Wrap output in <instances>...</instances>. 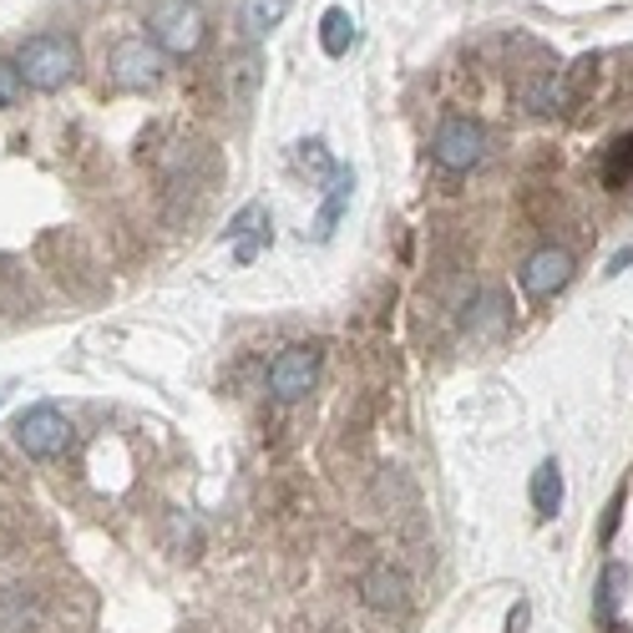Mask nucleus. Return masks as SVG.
<instances>
[{"mask_svg":"<svg viewBox=\"0 0 633 633\" xmlns=\"http://www.w3.org/2000/svg\"><path fill=\"white\" fill-rule=\"evenodd\" d=\"M82 66V51H76L72 36H57V30H41V36H26L21 51H15V72L30 91H61Z\"/></svg>","mask_w":633,"mask_h":633,"instance_id":"f257e3e1","label":"nucleus"},{"mask_svg":"<svg viewBox=\"0 0 633 633\" xmlns=\"http://www.w3.org/2000/svg\"><path fill=\"white\" fill-rule=\"evenodd\" d=\"M148 26H152V41H158L162 57H193L208 41V21L193 0H158Z\"/></svg>","mask_w":633,"mask_h":633,"instance_id":"f03ea898","label":"nucleus"},{"mask_svg":"<svg viewBox=\"0 0 633 633\" xmlns=\"http://www.w3.org/2000/svg\"><path fill=\"white\" fill-rule=\"evenodd\" d=\"M107 66H112V82L127 91H148L162 82V51L148 36H122V41L107 51Z\"/></svg>","mask_w":633,"mask_h":633,"instance_id":"7ed1b4c3","label":"nucleus"},{"mask_svg":"<svg viewBox=\"0 0 633 633\" xmlns=\"http://www.w3.org/2000/svg\"><path fill=\"white\" fill-rule=\"evenodd\" d=\"M431 158L442 162L446 173H472L476 162L486 158V127L472 117H446L442 127H436Z\"/></svg>","mask_w":633,"mask_h":633,"instance_id":"20e7f679","label":"nucleus"},{"mask_svg":"<svg viewBox=\"0 0 633 633\" xmlns=\"http://www.w3.org/2000/svg\"><path fill=\"white\" fill-rule=\"evenodd\" d=\"M72 442V426H66V415L57 406H30V411L15 415V446L36 461H51L66 451Z\"/></svg>","mask_w":633,"mask_h":633,"instance_id":"39448f33","label":"nucleus"},{"mask_svg":"<svg viewBox=\"0 0 633 633\" xmlns=\"http://www.w3.org/2000/svg\"><path fill=\"white\" fill-rule=\"evenodd\" d=\"M320 381V350L314 345H289L280 350V360L269 365V390L274 400H305Z\"/></svg>","mask_w":633,"mask_h":633,"instance_id":"423d86ee","label":"nucleus"},{"mask_svg":"<svg viewBox=\"0 0 633 633\" xmlns=\"http://www.w3.org/2000/svg\"><path fill=\"white\" fill-rule=\"evenodd\" d=\"M573 253L558 249V244H547V249H537L522 264V289H528V299H553L562 295L568 284H573Z\"/></svg>","mask_w":633,"mask_h":633,"instance_id":"0eeeda50","label":"nucleus"},{"mask_svg":"<svg viewBox=\"0 0 633 633\" xmlns=\"http://www.w3.org/2000/svg\"><path fill=\"white\" fill-rule=\"evenodd\" d=\"M360 593H365V604L375 608V613H400V608L411 604V583H406V573L390 568V562L370 568L365 583H360Z\"/></svg>","mask_w":633,"mask_h":633,"instance_id":"6e6552de","label":"nucleus"},{"mask_svg":"<svg viewBox=\"0 0 633 633\" xmlns=\"http://www.w3.org/2000/svg\"><path fill=\"white\" fill-rule=\"evenodd\" d=\"M350 193H355V173L350 167H335V177H330V198L320 203V219H314V238L335 234V223H339V213H345V203H350Z\"/></svg>","mask_w":633,"mask_h":633,"instance_id":"1a4fd4ad","label":"nucleus"},{"mask_svg":"<svg viewBox=\"0 0 633 633\" xmlns=\"http://www.w3.org/2000/svg\"><path fill=\"white\" fill-rule=\"evenodd\" d=\"M558 507H562V467L558 461H543V467L532 472V512L558 517Z\"/></svg>","mask_w":633,"mask_h":633,"instance_id":"9d476101","label":"nucleus"},{"mask_svg":"<svg viewBox=\"0 0 633 633\" xmlns=\"http://www.w3.org/2000/svg\"><path fill=\"white\" fill-rule=\"evenodd\" d=\"M259 76H264V61L253 57V51H244V57L228 66V76H223V82H228V102H234L238 112L253 102V87H259Z\"/></svg>","mask_w":633,"mask_h":633,"instance_id":"9b49d317","label":"nucleus"},{"mask_svg":"<svg viewBox=\"0 0 633 633\" xmlns=\"http://www.w3.org/2000/svg\"><path fill=\"white\" fill-rule=\"evenodd\" d=\"M289 5H295V0H244L238 21H244V30H249V36H269V30L289 15Z\"/></svg>","mask_w":633,"mask_h":633,"instance_id":"f8f14e48","label":"nucleus"},{"mask_svg":"<svg viewBox=\"0 0 633 633\" xmlns=\"http://www.w3.org/2000/svg\"><path fill=\"white\" fill-rule=\"evenodd\" d=\"M355 41V21L350 11H339V5H330L320 21V46H324V57H345Z\"/></svg>","mask_w":633,"mask_h":633,"instance_id":"ddd939ff","label":"nucleus"},{"mask_svg":"<svg viewBox=\"0 0 633 633\" xmlns=\"http://www.w3.org/2000/svg\"><path fill=\"white\" fill-rule=\"evenodd\" d=\"M522 102H528L532 112H558V107H568V87L553 82V76H532L528 87H522Z\"/></svg>","mask_w":633,"mask_h":633,"instance_id":"4468645a","label":"nucleus"},{"mask_svg":"<svg viewBox=\"0 0 633 633\" xmlns=\"http://www.w3.org/2000/svg\"><path fill=\"white\" fill-rule=\"evenodd\" d=\"M623 583H629V568L623 562H608V573H604V588H598V613L604 619H613V608H619V598H623Z\"/></svg>","mask_w":633,"mask_h":633,"instance_id":"2eb2a0df","label":"nucleus"},{"mask_svg":"<svg viewBox=\"0 0 633 633\" xmlns=\"http://www.w3.org/2000/svg\"><path fill=\"white\" fill-rule=\"evenodd\" d=\"M299 167H310L314 177H335V162H330L324 142H299Z\"/></svg>","mask_w":633,"mask_h":633,"instance_id":"dca6fc26","label":"nucleus"},{"mask_svg":"<svg viewBox=\"0 0 633 633\" xmlns=\"http://www.w3.org/2000/svg\"><path fill=\"white\" fill-rule=\"evenodd\" d=\"M21 72H15V61H0V107H11L15 97H21Z\"/></svg>","mask_w":633,"mask_h":633,"instance_id":"f3484780","label":"nucleus"},{"mask_svg":"<svg viewBox=\"0 0 633 633\" xmlns=\"http://www.w3.org/2000/svg\"><path fill=\"white\" fill-rule=\"evenodd\" d=\"M528 619H532V608H528V604H517V608H512V619H507V633H522V629H528Z\"/></svg>","mask_w":633,"mask_h":633,"instance_id":"a211bd4d","label":"nucleus"},{"mask_svg":"<svg viewBox=\"0 0 633 633\" xmlns=\"http://www.w3.org/2000/svg\"><path fill=\"white\" fill-rule=\"evenodd\" d=\"M629 264H633V249H623L619 259H613V264H608V274H623V269H629Z\"/></svg>","mask_w":633,"mask_h":633,"instance_id":"6ab92c4d","label":"nucleus"}]
</instances>
